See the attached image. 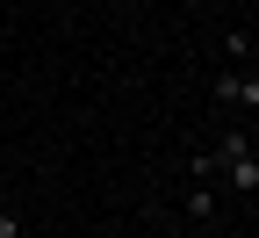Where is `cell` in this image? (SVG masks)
<instances>
[{
	"mask_svg": "<svg viewBox=\"0 0 259 238\" xmlns=\"http://www.w3.org/2000/svg\"><path fill=\"white\" fill-rule=\"evenodd\" d=\"M245 58H252V65H259V37H252V44H245Z\"/></svg>",
	"mask_w": 259,
	"mask_h": 238,
	"instance_id": "277c9868",
	"label": "cell"
},
{
	"mask_svg": "<svg viewBox=\"0 0 259 238\" xmlns=\"http://www.w3.org/2000/svg\"><path fill=\"white\" fill-rule=\"evenodd\" d=\"M216 101H223V109H252V116H259V73L223 65V73H216Z\"/></svg>",
	"mask_w": 259,
	"mask_h": 238,
	"instance_id": "6da1fadb",
	"label": "cell"
},
{
	"mask_svg": "<svg viewBox=\"0 0 259 238\" xmlns=\"http://www.w3.org/2000/svg\"><path fill=\"white\" fill-rule=\"evenodd\" d=\"M245 152H252V130H223V138H216V152H209V159L223 166V159H245Z\"/></svg>",
	"mask_w": 259,
	"mask_h": 238,
	"instance_id": "7a4b0ae2",
	"label": "cell"
},
{
	"mask_svg": "<svg viewBox=\"0 0 259 238\" xmlns=\"http://www.w3.org/2000/svg\"><path fill=\"white\" fill-rule=\"evenodd\" d=\"M0 238H22V217L15 210H0Z\"/></svg>",
	"mask_w": 259,
	"mask_h": 238,
	"instance_id": "3957f363",
	"label": "cell"
}]
</instances>
